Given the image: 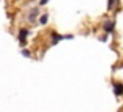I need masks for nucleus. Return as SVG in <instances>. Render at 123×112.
I'll return each mask as SVG.
<instances>
[{"label":"nucleus","instance_id":"f03ea898","mask_svg":"<svg viewBox=\"0 0 123 112\" xmlns=\"http://www.w3.org/2000/svg\"><path fill=\"white\" fill-rule=\"evenodd\" d=\"M114 94L117 97H122L123 95V84L122 83H114Z\"/></svg>","mask_w":123,"mask_h":112},{"label":"nucleus","instance_id":"f257e3e1","mask_svg":"<svg viewBox=\"0 0 123 112\" xmlns=\"http://www.w3.org/2000/svg\"><path fill=\"white\" fill-rule=\"evenodd\" d=\"M27 36H28V30H27V28H22V30L20 31H19V42H20L22 44V45H24V44H25V39H27Z\"/></svg>","mask_w":123,"mask_h":112},{"label":"nucleus","instance_id":"39448f33","mask_svg":"<svg viewBox=\"0 0 123 112\" xmlns=\"http://www.w3.org/2000/svg\"><path fill=\"white\" fill-rule=\"evenodd\" d=\"M51 37H53V39H51V44H58L59 41L64 39V37L61 36V34H58V33H51Z\"/></svg>","mask_w":123,"mask_h":112},{"label":"nucleus","instance_id":"1a4fd4ad","mask_svg":"<svg viewBox=\"0 0 123 112\" xmlns=\"http://www.w3.org/2000/svg\"><path fill=\"white\" fill-rule=\"evenodd\" d=\"M47 2H48V0H39V3H41V5H45Z\"/></svg>","mask_w":123,"mask_h":112},{"label":"nucleus","instance_id":"0eeeda50","mask_svg":"<svg viewBox=\"0 0 123 112\" xmlns=\"http://www.w3.org/2000/svg\"><path fill=\"white\" fill-rule=\"evenodd\" d=\"M115 3H117V0H108V9H112Z\"/></svg>","mask_w":123,"mask_h":112},{"label":"nucleus","instance_id":"7ed1b4c3","mask_svg":"<svg viewBox=\"0 0 123 112\" xmlns=\"http://www.w3.org/2000/svg\"><path fill=\"white\" fill-rule=\"evenodd\" d=\"M103 28H105L106 33H112V31H114V22L112 20H106L105 24H103Z\"/></svg>","mask_w":123,"mask_h":112},{"label":"nucleus","instance_id":"423d86ee","mask_svg":"<svg viewBox=\"0 0 123 112\" xmlns=\"http://www.w3.org/2000/svg\"><path fill=\"white\" fill-rule=\"evenodd\" d=\"M39 22H41V25H45V24L48 22V16H47V14H42L41 19H39Z\"/></svg>","mask_w":123,"mask_h":112},{"label":"nucleus","instance_id":"6e6552de","mask_svg":"<svg viewBox=\"0 0 123 112\" xmlns=\"http://www.w3.org/2000/svg\"><path fill=\"white\" fill-rule=\"evenodd\" d=\"M22 55H24L25 58H28V56H30V52H28L27 48H24V50H22Z\"/></svg>","mask_w":123,"mask_h":112},{"label":"nucleus","instance_id":"20e7f679","mask_svg":"<svg viewBox=\"0 0 123 112\" xmlns=\"http://www.w3.org/2000/svg\"><path fill=\"white\" fill-rule=\"evenodd\" d=\"M37 14H39V9H37V8H34V9H31V11H30V16H28V19H30V22H33V20H36V17H37Z\"/></svg>","mask_w":123,"mask_h":112}]
</instances>
